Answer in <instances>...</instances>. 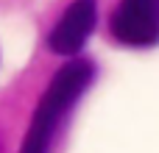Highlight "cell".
<instances>
[{
  "label": "cell",
  "instance_id": "cell-2",
  "mask_svg": "<svg viewBox=\"0 0 159 153\" xmlns=\"http://www.w3.org/2000/svg\"><path fill=\"white\" fill-rule=\"evenodd\" d=\"M109 28L126 47L159 45V0H120Z\"/></svg>",
  "mask_w": 159,
  "mask_h": 153
},
{
  "label": "cell",
  "instance_id": "cell-1",
  "mask_svg": "<svg viewBox=\"0 0 159 153\" xmlns=\"http://www.w3.org/2000/svg\"><path fill=\"white\" fill-rule=\"evenodd\" d=\"M92 78H95V67L87 59H73L61 70H56L53 81L48 84L45 95L36 103V111L31 117V125H28L20 153H50L53 137H56L64 114L78 103V98L87 92Z\"/></svg>",
  "mask_w": 159,
  "mask_h": 153
},
{
  "label": "cell",
  "instance_id": "cell-3",
  "mask_svg": "<svg viewBox=\"0 0 159 153\" xmlns=\"http://www.w3.org/2000/svg\"><path fill=\"white\" fill-rule=\"evenodd\" d=\"M95 20H98V3L95 0H73L70 8L53 25V31L48 36V47L53 53H61V56H75L84 47V42L89 39Z\"/></svg>",
  "mask_w": 159,
  "mask_h": 153
}]
</instances>
